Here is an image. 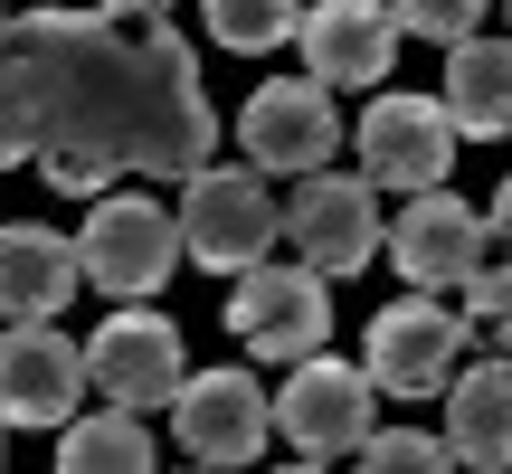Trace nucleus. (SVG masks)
<instances>
[{
  "instance_id": "1",
  "label": "nucleus",
  "mask_w": 512,
  "mask_h": 474,
  "mask_svg": "<svg viewBox=\"0 0 512 474\" xmlns=\"http://www.w3.org/2000/svg\"><path fill=\"white\" fill-rule=\"evenodd\" d=\"M219 152L200 57L171 29L105 10H29L0 48V162H38L48 190L105 200L124 171L190 181Z\"/></svg>"
},
{
  "instance_id": "2",
  "label": "nucleus",
  "mask_w": 512,
  "mask_h": 474,
  "mask_svg": "<svg viewBox=\"0 0 512 474\" xmlns=\"http://www.w3.org/2000/svg\"><path fill=\"white\" fill-rule=\"evenodd\" d=\"M181 256L190 266H209V275H228L238 285L247 266H266V247L285 237V209H275V190H266V171L256 162H209V171H190L181 181Z\"/></svg>"
},
{
  "instance_id": "3",
  "label": "nucleus",
  "mask_w": 512,
  "mask_h": 474,
  "mask_svg": "<svg viewBox=\"0 0 512 474\" xmlns=\"http://www.w3.org/2000/svg\"><path fill=\"white\" fill-rule=\"evenodd\" d=\"M275 437H285L294 456H313V465L361 456V446L380 437V380H370L361 361H332V351L294 361L285 389H275Z\"/></svg>"
},
{
  "instance_id": "4",
  "label": "nucleus",
  "mask_w": 512,
  "mask_h": 474,
  "mask_svg": "<svg viewBox=\"0 0 512 474\" xmlns=\"http://www.w3.org/2000/svg\"><path fill=\"white\" fill-rule=\"evenodd\" d=\"M76 256H86V285L95 294H114V304H152V294L171 285V266H181V219H171L162 200L105 190V200L86 209Z\"/></svg>"
},
{
  "instance_id": "5",
  "label": "nucleus",
  "mask_w": 512,
  "mask_h": 474,
  "mask_svg": "<svg viewBox=\"0 0 512 474\" xmlns=\"http://www.w3.org/2000/svg\"><path fill=\"white\" fill-rule=\"evenodd\" d=\"M228 332H238V351L247 361H275V370H294V361H313L323 351V332H332V294H323V275L304 266V256H285V266H247L238 285H228Z\"/></svg>"
},
{
  "instance_id": "6",
  "label": "nucleus",
  "mask_w": 512,
  "mask_h": 474,
  "mask_svg": "<svg viewBox=\"0 0 512 474\" xmlns=\"http://www.w3.org/2000/svg\"><path fill=\"white\" fill-rule=\"evenodd\" d=\"M456 114L437 105V95H370V114L351 124V152H361V181L370 190H399V200H418V190H446V171H456Z\"/></svg>"
},
{
  "instance_id": "7",
  "label": "nucleus",
  "mask_w": 512,
  "mask_h": 474,
  "mask_svg": "<svg viewBox=\"0 0 512 474\" xmlns=\"http://www.w3.org/2000/svg\"><path fill=\"white\" fill-rule=\"evenodd\" d=\"M238 152L266 181H313V171L342 152V114L313 76H266V86L238 105Z\"/></svg>"
},
{
  "instance_id": "8",
  "label": "nucleus",
  "mask_w": 512,
  "mask_h": 474,
  "mask_svg": "<svg viewBox=\"0 0 512 474\" xmlns=\"http://www.w3.org/2000/svg\"><path fill=\"white\" fill-rule=\"evenodd\" d=\"M389 256H399L408 294H465L494 266V219L456 190H418V200L389 219Z\"/></svg>"
},
{
  "instance_id": "9",
  "label": "nucleus",
  "mask_w": 512,
  "mask_h": 474,
  "mask_svg": "<svg viewBox=\"0 0 512 474\" xmlns=\"http://www.w3.org/2000/svg\"><path fill=\"white\" fill-rule=\"evenodd\" d=\"M380 190L361 181V171H313L304 190L285 200V247L304 256L323 285H342V275H361L370 256H380Z\"/></svg>"
},
{
  "instance_id": "10",
  "label": "nucleus",
  "mask_w": 512,
  "mask_h": 474,
  "mask_svg": "<svg viewBox=\"0 0 512 474\" xmlns=\"http://www.w3.org/2000/svg\"><path fill=\"white\" fill-rule=\"evenodd\" d=\"M456 361H465V313H446L437 294H399V304L370 313L361 370L389 389V399H446Z\"/></svg>"
},
{
  "instance_id": "11",
  "label": "nucleus",
  "mask_w": 512,
  "mask_h": 474,
  "mask_svg": "<svg viewBox=\"0 0 512 474\" xmlns=\"http://www.w3.org/2000/svg\"><path fill=\"white\" fill-rule=\"evenodd\" d=\"M171 437H181V456L209 465V474L256 465V446L275 437V399L247 380V370H190L181 399H171Z\"/></svg>"
},
{
  "instance_id": "12",
  "label": "nucleus",
  "mask_w": 512,
  "mask_h": 474,
  "mask_svg": "<svg viewBox=\"0 0 512 474\" xmlns=\"http://www.w3.org/2000/svg\"><path fill=\"white\" fill-rule=\"evenodd\" d=\"M86 389H95V370L57 323L0 332V427H67V418H86Z\"/></svg>"
},
{
  "instance_id": "13",
  "label": "nucleus",
  "mask_w": 512,
  "mask_h": 474,
  "mask_svg": "<svg viewBox=\"0 0 512 474\" xmlns=\"http://www.w3.org/2000/svg\"><path fill=\"white\" fill-rule=\"evenodd\" d=\"M86 370H95V389H105V408H133V418L171 408L181 380H190L171 313H105V323L86 332Z\"/></svg>"
},
{
  "instance_id": "14",
  "label": "nucleus",
  "mask_w": 512,
  "mask_h": 474,
  "mask_svg": "<svg viewBox=\"0 0 512 474\" xmlns=\"http://www.w3.org/2000/svg\"><path fill=\"white\" fill-rule=\"evenodd\" d=\"M304 76L313 86H389V67H399V19H389V0H313L304 10Z\"/></svg>"
},
{
  "instance_id": "15",
  "label": "nucleus",
  "mask_w": 512,
  "mask_h": 474,
  "mask_svg": "<svg viewBox=\"0 0 512 474\" xmlns=\"http://www.w3.org/2000/svg\"><path fill=\"white\" fill-rule=\"evenodd\" d=\"M76 285H86V256H76V237L29 228V219L0 228V313H19V323H48V313L76 304Z\"/></svg>"
},
{
  "instance_id": "16",
  "label": "nucleus",
  "mask_w": 512,
  "mask_h": 474,
  "mask_svg": "<svg viewBox=\"0 0 512 474\" xmlns=\"http://www.w3.org/2000/svg\"><path fill=\"white\" fill-rule=\"evenodd\" d=\"M446 446L465 474L512 465V361H475L465 380H446Z\"/></svg>"
},
{
  "instance_id": "17",
  "label": "nucleus",
  "mask_w": 512,
  "mask_h": 474,
  "mask_svg": "<svg viewBox=\"0 0 512 474\" xmlns=\"http://www.w3.org/2000/svg\"><path fill=\"white\" fill-rule=\"evenodd\" d=\"M446 114H456L465 143H503L512 133V38H465L446 48Z\"/></svg>"
},
{
  "instance_id": "18",
  "label": "nucleus",
  "mask_w": 512,
  "mask_h": 474,
  "mask_svg": "<svg viewBox=\"0 0 512 474\" xmlns=\"http://www.w3.org/2000/svg\"><path fill=\"white\" fill-rule=\"evenodd\" d=\"M48 474H152V437L133 408H95V418L57 427V465Z\"/></svg>"
},
{
  "instance_id": "19",
  "label": "nucleus",
  "mask_w": 512,
  "mask_h": 474,
  "mask_svg": "<svg viewBox=\"0 0 512 474\" xmlns=\"http://www.w3.org/2000/svg\"><path fill=\"white\" fill-rule=\"evenodd\" d=\"M200 19H209L219 48L266 57V48H285V38L304 29V0H200Z\"/></svg>"
},
{
  "instance_id": "20",
  "label": "nucleus",
  "mask_w": 512,
  "mask_h": 474,
  "mask_svg": "<svg viewBox=\"0 0 512 474\" xmlns=\"http://www.w3.org/2000/svg\"><path fill=\"white\" fill-rule=\"evenodd\" d=\"M465 342H475L484 361H512V256L465 285Z\"/></svg>"
},
{
  "instance_id": "21",
  "label": "nucleus",
  "mask_w": 512,
  "mask_h": 474,
  "mask_svg": "<svg viewBox=\"0 0 512 474\" xmlns=\"http://www.w3.org/2000/svg\"><path fill=\"white\" fill-rule=\"evenodd\" d=\"M484 10H494V0H389L399 38H437V48H465V38H484Z\"/></svg>"
},
{
  "instance_id": "22",
  "label": "nucleus",
  "mask_w": 512,
  "mask_h": 474,
  "mask_svg": "<svg viewBox=\"0 0 512 474\" xmlns=\"http://www.w3.org/2000/svg\"><path fill=\"white\" fill-rule=\"evenodd\" d=\"M361 474H456V446L427 437V427H389L361 446Z\"/></svg>"
},
{
  "instance_id": "23",
  "label": "nucleus",
  "mask_w": 512,
  "mask_h": 474,
  "mask_svg": "<svg viewBox=\"0 0 512 474\" xmlns=\"http://www.w3.org/2000/svg\"><path fill=\"white\" fill-rule=\"evenodd\" d=\"M484 219H494V247L512 256V171H503V190H494V209H484Z\"/></svg>"
},
{
  "instance_id": "24",
  "label": "nucleus",
  "mask_w": 512,
  "mask_h": 474,
  "mask_svg": "<svg viewBox=\"0 0 512 474\" xmlns=\"http://www.w3.org/2000/svg\"><path fill=\"white\" fill-rule=\"evenodd\" d=\"M105 19H143V10H171V0H95Z\"/></svg>"
},
{
  "instance_id": "25",
  "label": "nucleus",
  "mask_w": 512,
  "mask_h": 474,
  "mask_svg": "<svg viewBox=\"0 0 512 474\" xmlns=\"http://www.w3.org/2000/svg\"><path fill=\"white\" fill-rule=\"evenodd\" d=\"M275 474H332V465H313V456H294V465H275Z\"/></svg>"
},
{
  "instance_id": "26",
  "label": "nucleus",
  "mask_w": 512,
  "mask_h": 474,
  "mask_svg": "<svg viewBox=\"0 0 512 474\" xmlns=\"http://www.w3.org/2000/svg\"><path fill=\"white\" fill-rule=\"evenodd\" d=\"M10 29H19V19H10V0H0V48H10Z\"/></svg>"
},
{
  "instance_id": "27",
  "label": "nucleus",
  "mask_w": 512,
  "mask_h": 474,
  "mask_svg": "<svg viewBox=\"0 0 512 474\" xmlns=\"http://www.w3.org/2000/svg\"><path fill=\"white\" fill-rule=\"evenodd\" d=\"M0 437H10V427H0ZM0 456H10V446H0Z\"/></svg>"
},
{
  "instance_id": "28",
  "label": "nucleus",
  "mask_w": 512,
  "mask_h": 474,
  "mask_svg": "<svg viewBox=\"0 0 512 474\" xmlns=\"http://www.w3.org/2000/svg\"><path fill=\"white\" fill-rule=\"evenodd\" d=\"M190 474H209V465H190Z\"/></svg>"
},
{
  "instance_id": "29",
  "label": "nucleus",
  "mask_w": 512,
  "mask_h": 474,
  "mask_svg": "<svg viewBox=\"0 0 512 474\" xmlns=\"http://www.w3.org/2000/svg\"><path fill=\"white\" fill-rule=\"evenodd\" d=\"M503 10H512V0H503Z\"/></svg>"
}]
</instances>
